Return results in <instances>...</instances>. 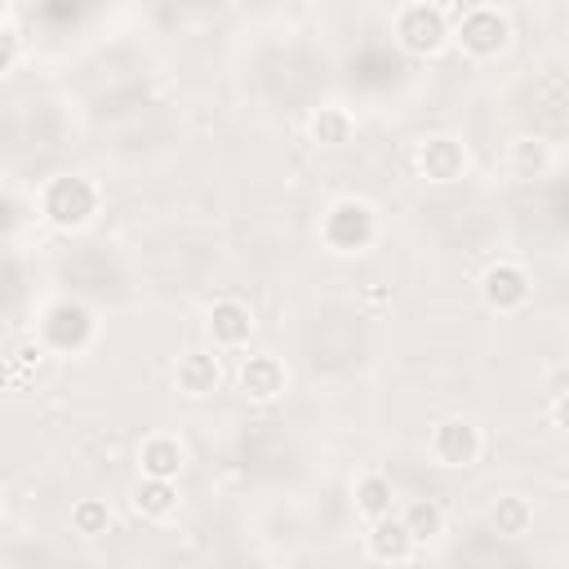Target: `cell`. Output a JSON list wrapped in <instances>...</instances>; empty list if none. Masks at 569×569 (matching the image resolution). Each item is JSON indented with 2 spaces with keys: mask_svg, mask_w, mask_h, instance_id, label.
Wrapping results in <instances>:
<instances>
[{
  "mask_svg": "<svg viewBox=\"0 0 569 569\" xmlns=\"http://www.w3.org/2000/svg\"><path fill=\"white\" fill-rule=\"evenodd\" d=\"M93 209H98V191H93L84 178H76V173L53 178V182L44 187V213H49V222H58V227H80V222H89Z\"/></svg>",
  "mask_w": 569,
  "mask_h": 569,
  "instance_id": "obj_1",
  "label": "cell"
},
{
  "mask_svg": "<svg viewBox=\"0 0 569 569\" xmlns=\"http://www.w3.org/2000/svg\"><path fill=\"white\" fill-rule=\"evenodd\" d=\"M320 236L333 244V249H365L369 244V236H373V213H369V204H360V200H338L329 213H325V227H320Z\"/></svg>",
  "mask_w": 569,
  "mask_h": 569,
  "instance_id": "obj_2",
  "label": "cell"
},
{
  "mask_svg": "<svg viewBox=\"0 0 569 569\" xmlns=\"http://www.w3.org/2000/svg\"><path fill=\"white\" fill-rule=\"evenodd\" d=\"M480 453V431L467 418H445L431 431V458L440 467H471Z\"/></svg>",
  "mask_w": 569,
  "mask_h": 569,
  "instance_id": "obj_3",
  "label": "cell"
},
{
  "mask_svg": "<svg viewBox=\"0 0 569 569\" xmlns=\"http://www.w3.org/2000/svg\"><path fill=\"white\" fill-rule=\"evenodd\" d=\"M396 36H400V44H405L409 53H436L440 40L449 36V31H445V13L431 9V4H409V9H400V18H396Z\"/></svg>",
  "mask_w": 569,
  "mask_h": 569,
  "instance_id": "obj_4",
  "label": "cell"
},
{
  "mask_svg": "<svg viewBox=\"0 0 569 569\" xmlns=\"http://www.w3.org/2000/svg\"><path fill=\"white\" fill-rule=\"evenodd\" d=\"M40 333H44V342L58 347V351H80V347L89 342V333H93V320H89L84 307H76V302H58V307L44 311Z\"/></svg>",
  "mask_w": 569,
  "mask_h": 569,
  "instance_id": "obj_5",
  "label": "cell"
},
{
  "mask_svg": "<svg viewBox=\"0 0 569 569\" xmlns=\"http://www.w3.org/2000/svg\"><path fill=\"white\" fill-rule=\"evenodd\" d=\"M458 40H462L467 53H480V58L498 53L507 44V22H502L498 9H467L458 18Z\"/></svg>",
  "mask_w": 569,
  "mask_h": 569,
  "instance_id": "obj_6",
  "label": "cell"
},
{
  "mask_svg": "<svg viewBox=\"0 0 569 569\" xmlns=\"http://www.w3.org/2000/svg\"><path fill=\"white\" fill-rule=\"evenodd\" d=\"M480 289H485V302L493 311H516L529 298V276L520 267H511V262H498V267L485 271V284Z\"/></svg>",
  "mask_w": 569,
  "mask_h": 569,
  "instance_id": "obj_7",
  "label": "cell"
},
{
  "mask_svg": "<svg viewBox=\"0 0 569 569\" xmlns=\"http://www.w3.org/2000/svg\"><path fill=\"white\" fill-rule=\"evenodd\" d=\"M418 169L431 178V182H453L462 173V147L449 142V138H427L418 147Z\"/></svg>",
  "mask_w": 569,
  "mask_h": 569,
  "instance_id": "obj_8",
  "label": "cell"
},
{
  "mask_svg": "<svg viewBox=\"0 0 569 569\" xmlns=\"http://www.w3.org/2000/svg\"><path fill=\"white\" fill-rule=\"evenodd\" d=\"M249 329H253V316H249V307H240V302H213V311H209V333H213V342L218 347H240V342H249Z\"/></svg>",
  "mask_w": 569,
  "mask_h": 569,
  "instance_id": "obj_9",
  "label": "cell"
},
{
  "mask_svg": "<svg viewBox=\"0 0 569 569\" xmlns=\"http://www.w3.org/2000/svg\"><path fill=\"white\" fill-rule=\"evenodd\" d=\"M240 387H244V396H253V400L280 396V391H284V369H280V360H271V356H249V360L240 365Z\"/></svg>",
  "mask_w": 569,
  "mask_h": 569,
  "instance_id": "obj_10",
  "label": "cell"
},
{
  "mask_svg": "<svg viewBox=\"0 0 569 569\" xmlns=\"http://www.w3.org/2000/svg\"><path fill=\"white\" fill-rule=\"evenodd\" d=\"M138 458H142V476L173 480L178 467H182V445L173 436H151V440H142V453Z\"/></svg>",
  "mask_w": 569,
  "mask_h": 569,
  "instance_id": "obj_11",
  "label": "cell"
},
{
  "mask_svg": "<svg viewBox=\"0 0 569 569\" xmlns=\"http://www.w3.org/2000/svg\"><path fill=\"white\" fill-rule=\"evenodd\" d=\"M369 551L378 556V560H405L409 551H413V538H409V529H405V520H373V529H369Z\"/></svg>",
  "mask_w": 569,
  "mask_h": 569,
  "instance_id": "obj_12",
  "label": "cell"
},
{
  "mask_svg": "<svg viewBox=\"0 0 569 569\" xmlns=\"http://www.w3.org/2000/svg\"><path fill=\"white\" fill-rule=\"evenodd\" d=\"M178 387L187 391V396H204V391H213L218 387V360L213 356H182L178 360Z\"/></svg>",
  "mask_w": 569,
  "mask_h": 569,
  "instance_id": "obj_13",
  "label": "cell"
},
{
  "mask_svg": "<svg viewBox=\"0 0 569 569\" xmlns=\"http://www.w3.org/2000/svg\"><path fill=\"white\" fill-rule=\"evenodd\" d=\"M133 507L142 511V516H169L173 507H178V489H173V480H151V476H142V485L133 489Z\"/></svg>",
  "mask_w": 569,
  "mask_h": 569,
  "instance_id": "obj_14",
  "label": "cell"
},
{
  "mask_svg": "<svg viewBox=\"0 0 569 569\" xmlns=\"http://www.w3.org/2000/svg\"><path fill=\"white\" fill-rule=\"evenodd\" d=\"M391 502H396V493H391V480H387V476H365V480L356 485V507H360L369 520H387V516H391Z\"/></svg>",
  "mask_w": 569,
  "mask_h": 569,
  "instance_id": "obj_15",
  "label": "cell"
},
{
  "mask_svg": "<svg viewBox=\"0 0 569 569\" xmlns=\"http://www.w3.org/2000/svg\"><path fill=\"white\" fill-rule=\"evenodd\" d=\"M489 520H493V529H498V533H507V538H516V533H525V529H529V520H533V511H529V502H525V498H516V493H507V498H498V502H493V511H489Z\"/></svg>",
  "mask_w": 569,
  "mask_h": 569,
  "instance_id": "obj_16",
  "label": "cell"
},
{
  "mask_svg": "<svg viewBox=\"0 0 569 569\" xmlns=\"http://www.w3.org/2000/svg\"><path fill=\"white\" fill-rule=\"evenodd\" d=\"M311 138L325 142V147H342L351 138V116L338 111V107H320V116L311 120Z\"/></svg>",
  "mask_w": 569,
  "mask_h": 569,
  "instance_id": "obj_17",
  "label": "cell"
},
{
  "mask_svg": "<svg viewBox=\"0 0 569 569\" xmlns=\"http://www.w3.org/2000/svg\"><path fill=\"white\" fill-rule=\"evenodd\" d=\"M400 520H405V529H409L413 542H427V538L440 533V507L436 502H409Z\"/></svg>",
  "mask_w": 569,
  "mask_h": 569,
  "instance_id": "obj_18",
  "label": "cell"
},
{
  "mask_svg": "<svg viewBox=\"0 0 569 569\" xmlns=\"http://www.w3.org/2000/svg\"><path fill=\"white\" fill-rule=\"evenodd\" d=\"M107 502H98V498H84V502H76L71 507V525H76V533H84V538H93V533H107Z\"/></svg>",
  "mask_w": 569,
  "mask_h": 569,
  "instance_id": "obj_19",
  "label": "cell"
},
{
  "mask_svg": "<svg viewBox=\"0 0 569 569\" xmlns=\"http://www.w3.org/2000/svg\"><path fill=\"white\" fill-rule=\"evenodd\" d=\"M542 164H547L542 147H533V142H516V169H542Z\"/></svg>",
  "mask_w": 569,
  "mask_h": 569,
  "instance_id": "obj_20",
  "label": "cell"
},
{
  "mask_svg": "<svg viewBox=\"0 0 569 569\" xmlns=\"http://www.w3.org/2000/svg\"><path fill=\"white\" fill-rule=\"evenodd\" d=\"M556 422L569 431V391H560V396H556Z\"/></svg>",
  "mask_w": 569,
  "mask_h": 569,
  "instance_id": "obj_21",
  "label": "cell"
}]
</instances>
